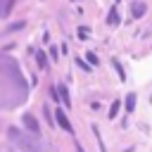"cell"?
Wrapping results in <instances>:
<instances>
[{
	"label": "cell",
	"instance_id": "cell-1",
	"mask_svg": "<svg viewBox=\"0 0 152 152\" xmlns=\"http://www.w3.org/2000/svg\"><path fill=\"white\" fill-rule=\"evenodd\" d=\"M7 133H10V140L17 145L19 152H43V145L36 140L33 133L28 135V133H21V131H17V128H10Z\"/></svg>",
	"mask_w": 152,
	"mask_h": 152
},
{
	"label": "cell",
	"instance_id": "cell-2",
	"mask_svg": "<svg viewBox=\"0 0 152 152\" xmlns=\"http://www.w3.org/2000/svg\"><path fill=\"white\" fill-rule=\"evenodd\" d=\"M55 119H57V126H59V128H64L66 133H74V128H71V124H69V119H66V114H64L62 109L55 112Z\"/></svg>",
	"mask_w": 152,
	"mask_h": 152
},
{
	"label": "cell",
	"instance_id": "cell-3",
	"mask_svg": "<svg viewBox=\"0 0 152 152\" xmlns=\"http://www.w3.org/2000/svg\"><path fill=\"white\" fill-rule=\"evenodd\" d=\"M145 12H147V5H145V2H140V0H138V2H133V5H131V17H133V19H140Z\"/></svg>",
	"mask_w": 152,
	"mask_h": 152
},
{
	"label": "cell",
	"instance_id": "cell-4",
	"mask_svg": "<svg viewBox=\"0 0 152 152\" xmlns=\"http://www.w3.org/2000/svg\"><path fill=\"white\" fill-rule=\"evenodd\" d=\"M24 126H26V128H31V133H33V135H38V124H36V119H33L31 114H24Z\"/></svg>",
	"mask_w": 152,
	"mask_h": 152
},
{
	"label": "cell",
	"instance_id": "cell-5",
	"mask_svg": "<svg viewBox=\"0 0 152 152\" xmlns=\"http://www.w3.org/2000/svg\"><path fill=\"white\" fill-rule=\"evenodd\" d=\"M55 90L59 93V100H62V102H64V104L69 107V93H66V88H64V86H57Z\"/></svg>",
	"mask_w": 152,
	"mask_h": 152
},
{
	"label": "cell",
	"instance_id": "cell-6",
	"mask_svg": "<svg viewBox=\"0 0 152 152\" xmlns=\"http://www.w3.org/2000/svg\"><path fill=\"white\" fill-rule=\"evenodd\" d=\"M119 109H121V102H119V100H114V102H112V107H109V119H116V116H119Z\"/></svg>",
	"mask_w": 152,
	"mask_h": 152
},
{
	"label": "cell",
	"instance_id": "cell-7",
	"mask_svg": "<svg viewBox=\"0 0 152 152\" xmlns=\"http://www.w3.org/2000/svg\"><path fill=\"white\" fill-rule=\"evenodd\" d=\"M107 24H109V26H119V14H116V10H112V12H109Z\"/></svg>",
	"mask_w": 152,
	"mask_h": 152
},
{
	"label": "cell",
	"instance_id": "cell-8",
	"mask_svg": "<svg viewBox=\"0 0 152 152\" xmlns=\"http://www.w3.org/2000/svg\"><path fill=\"white\" fill-rule=\"evenodd\" d=\"M133 107H135V95L131 93V95H126V112H133Z\"/></svg>",
	"mask_w": 152,
	"mask_h": 152
},
{
	"label": "cell",
	"instance_id": "cell-9",
	"mask_svg": "<svg viewBox=\"0 0 152 152\" xmlns=\"http://www.w3.org/2000/svg\"><path fill=\"white\" fill-rule=\"evenodd\" d=\"M112 66H114V69H116V71H119V78H121V81H126V71H124V69H121V64H119V62H116V59H112Z\"/></svg>",
	"mask_w": 152,
	"mask_h": 152
},
{
	"label": "cell",
	"instance_id": "cell-10",
	"mask_svg": "<svg viewBox=\"0 0 152 152\" xmlns=\"http://www.w3.org/2000/svg\"><path fill=\"white\" fill-rule=\"evenodd\" d=\"M88 33H90V31H88L86 26H81V28H78V38H81V40H88Z\"/></svg>",
	"mask_w": 152,
	"mask_h": 152
},
{
	"label": "cell",
	"instance_id": "cell-11",
	"mask_svg": "<svg viewBox=\"0 0 152 152\" xmlns=\"http://www.w3.org/2000/svg\"><path fill=\"white\" fill-rule=\"evenodd\" d=\"M86 57H88V62H90V64H97V55H95V52H88Z\"/></svg>",
	"mask_w": 152,
	"mask_h": 152
},
{
	"label": "cell",
	"instance_id": "cell-12",
	"mask_svg": "<svg viewBox=\"0 0 152 152\" xmlns=\"http://www.w3.org/2000/svg\"><path fill=\"white\" fill-rule=\"evenodd\" d=\"M36 57H38V66H45V55H43V52H38Z\"/></svg>",
	"mask_w": 152,
	"mask_h": 152
},
{
	"label": "cell",
	"instance_id": "cell-13",
	"mask_svg": "<svg viewBox=\"0 0 152 152\" xmlns=\"http://www.w3.org/2000/svg\"><path fill=\"white\" fill-rule=\"evenodd\" d=\"M76 64H78V66H81V69H86V71H88V69H90V66H88V64H86V62H83V59H76Z\"/></svg>",
	"mask_w": 152,
	"mask_h": 152
},
{
	"label": "cell",
	"instance_id": "cell-14",
	"mask_svg": "<svg viewBox=\"0 0 152 152\" xmlns=\"http://www.w3.org/2000/svg\"><path fill=\"white\" fill-rule=\"evenodd\" d=\"M76 152H83V147H81V145H76Z\"/></svg>",
	"mask_w": 152,
	"mask_h": 152
},
{
	"label": "cell",
	"instance_id": "cell-15",
	"mask_svg": "<svg viewBox=\"0 0 152 152\" xmlns=\"http://www.w3.org/2000/svg\"><path fill=\"white\" fill-rule=\"evenodd\" d=\"M114 2H119V0H114Z\"/></svg>",
	"mask_w": 152,
	"mask_h": 152
}]
</instances>
